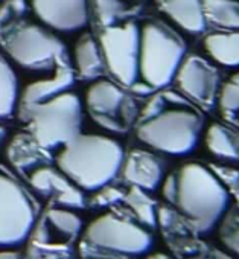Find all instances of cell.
<instances>
[{
  "mask_svg": "<svg viewBox=\"0 0 239 259\" xmlns=\"http://www.w3.org/2000/svg\"><path fill=\"white\" fill-rule=\"evenodd\" d=\"M206 147L218 159L239 160V139L230 128L212 123L206 130Z\"/></svg>",
  "mask_w": 239,
  "mask_h": 259,
  "instance_id": "19",
  "label": "cell"
},
{
  "mask_svg": "<svg viewBox=\"0 0 239 259\" xmlns=\"http://www.w3.org/2000/svg\"><path fill=\"white\" fill-rule=\"evenodd\" d=\"M37 206L25 186L0 168V247H16L31 235Z\"/></svg>",
  "mask_w": 239,
  "mask_h": 259,
  "instance_id": "7",
  "label": "cell"
},
{
  "mask_svg": "<svg viewBox=\"0 0 239 259\" xmlns=\"http://www.w3.org/2000/svg\"><path fill=\"white\" fill-rule=\"evenodd\" d=\"M204 49L215 63L239 69V29L209 34L204 38Z\"/></svg>",
  "mask_w": 239,
  "mask_h": 259,
  "instance_id": "17",
  "label": "cell"
},
{
  "mask_svg": "<svg viewBox=\"0 0 239 259\" xmlns=\"http://www.w3.org/2000/svg\"><path fill=\"white\" fill-rule=\"evenodd\" d=\"M5 49L13 61L31 70H44L66 63V45L47 28L34 23L13 31L7 37Z\"/></svg>",
  "mask_w": 239,
  "mask_h": 259,
  "instance_id": "8",
  "label": "cell"
},
{
  "mask_svg": "<svg viewBox=\"0 0 239 259\" xmlns=\"http://www.w3.org/2000/svg\"><path fill=\"white\" fill-rule=\"evenodd\" d=\"M73 58L78 73L85 79L99 78L105 66L99 41L90 34H84L78 38L73 49Z\"/></svg>",
  "mask_w": 239,
  "mask_h": 259,
  "instance_id": "18",
  "label": "cell"
},
{
  "mask_svg": "<svg viewBox=\"0 0 239 259\" xmlns=\"http://www.w3.org/2000/svg\"><path fill=\"white\" fill-rule=\"evenodd\" d=\"M204 128L203 116L190 107H174L150 114L137 128V139L169 156L192 153Z\"/></svg>",
  "mask_w": 239,
  "mask_h": 259,
  "instance_id": "4",
  "label": "cell"
},
{
  "mask_svg": "<svg viewBox=\"0 0 239 259\" xmlns=\"http://www.w3.org/2000/svg\"><path fill=\"white\" fill-rule=\"evenodd\" d=\"M186 57V43L171 26L150 20L140 26L139 78L151 89H162L175 79Z\"/></svg>",
  "mask_w": 239,
  "mask_h": 259,
  "instance_id": "5",
  "label": "cell"
},
{
  "mask_svg": "<svg viewBox=\"0 0 239 259\" xmlns=\"http://www.w3.org/2000/svg\"><path fill=\"white\" fill-rule=\"evenodd\" d=\"M125 159L121 142L104 135H76L57 154V168L79 189L99 191L122 169Z\"/></svg>",
  "mask_w": 239,
  "mask_h": 259,
  "instance_id": "2",
  "label": "cell"
},
{
  "mask_svg": "<svg viewBox=\"0 0 239 259\" xmlns=\"http://www.w3.org/2000/svg\"><path fill=\"white\" fill-rule=\"evenodd\" d=\"M125 102V92L110 79H96L85 92V105L90 110V114L114 116Z\"/></svg>",
  "mask_w": 239,
  "mask_h": 259,
  "instance_id": "14",
  "label": "cell"
},
{
  "mask_svg": "<svg viewBox=\"0 0 239 259\" xmlns=\"http://www.w3.org/2000/svg\"><path fill=\"white\" fill-rule=\"evenodd\" d=\"M73 81H75V76H73L72 69L67 66V63H60L52 78L38 79L25 87V90L20 95L19 104L20 107H26L31 104L46 101L49 98H54L63 92H67L72 87Z\"/></svg>",
  "mask_w": 239,
  "mask_h": 259,
  "instance_id": "15",
  "label": "cell"
},
{
  "mask_svg": "<svg viewBox=\"0 0 239 259\" xmlns=\"http://www.w3.org/2000/svg\"><path fill=\"white\" fill-rule=\"evenodd\" d=\"M121 254H117V253H110L108 254V251H102L101 254H90L88 257H85V259H124V257H119ZM128 256H125V259H127Z\"/></svg>",
  "mask_w": 239,
  "mask_h": 259,
  "instance_id": "28",
  "label": "cell"
},
{
  "mask_svg": "<svg viewBox=\"0 0 239 259\" xmlns=\"http://www.w3.org/2000/svg\"><path fill=\"white\" fill-rule=\"evenodd\" d=\"M88 5L93 7V11L104 28L116 25L127 13L124 0H88Z\"/></svg>",
  "mask_w": 239,
  "mask_h": 259,
  "instance_id": "23",
  "label": "cell"
},
{
  "mask_svg": "<svg viewBox=\"0 0 239 259\" xmlns=\"http://www.w3.org/2000/svg\"><path fill=\"white\" fill-rule=\"evenodd\" d=\"M219 223V239L222 245L228 253L239 257V213L225 217Z\"/></svg>",
  "mask_w": 239,
  "mask_h": 259,
  "instance_id": "25",
  "label": "cell"
},
{
  "mask_svg": "<svg viewBox=\"0 0 239 259\" xmlns=\"http://www.w3.org/2000/svg\"><path fill=\"white\" fill-rule=\"evenodd\" d=\"M163 197L174 204L198 233H209L224 218L230 194L204 165L189 162L162 183Z\"/></svg>",
  "mask_w": 239,
  "mask_h": 259,
  "instance_id": "1",
  "label": "cell"
},
{
  "mask_svg": "<svg viewBox=\"0 0 239 259\" xmlns=\"http://www.w3.org/2000/svg\"><path fill=\"white\" fill-rule=\"evenodd\" d=\"M20 114L29 122L31 136L40 148H61L81 133L82 102L73 92H63L46 101L20 107Z\"/></svg>",
  "mask_w": 239,
  "mask_h": 259,
  "instance_id": "3",
  "label": "cell"
},
{
  "mask_svg": "<svg viewBox=\"0 0 239 259\" xmlns=\"http://www.w3.org/2000/svg\"><path fill=\"white\" fill-rule=\"evenodd\" d=\"M99 46L113 78L121 85H134L139 79L140 28L134 22L107 26L99 35Z\"/></svg>",
  "mask_w": 239,
  "mask_h": 259,
  "instance_id": "9",
  "label": "cell"
},
{
  "mask_svg": "<svg viewBox=\"0 0 239 259\" xmlns=\"http://www.w3.org/2000/svg\"><path fill=\"white\" fill-rule=\"evenodd\" d=\"M91 117H93V120L99 125V126H102V128H105V130H108V132H113V133H121V132H124V125L119 122L114 116H108V114H91Z\"/></svg>",
  "mask_w": 239,
  "mask_h": 259,
  "instance_id": "27",
  "label": "cell"
},
{
  "mask_svg": "<svg viewBox=\"0 0 239 259\" xmlns=\"http://www.w3.org/2000/svg\"><path fill=\"white\" fill-rule=\"evenodd\" d=\"M31 186L43 197L54 198L61 207L81 209L85 206L82 189H79L58 168L41 166L29 176Z\"/></svg>",
  "mask_w": 239,
  "mask_h": 259,
  "instance_id": "12",
  "label": "cell"
},
{
  "mask_svg": "<svg viewBox=\"0 0 239 259\" xmlns=\"http://www.w3.org/2000/svg\"><path fill=\"white\" fill-rule=\"evenodd\" d=\"M145 259H171V256H168L166 253L157 251V253H151V254H148Z\"/></svg>",
  "mask_w": 239,
  "mask_h": 259,
  "instance_id": "30",
  "label": "cell"
},
{
  "mask_svg": "<svg viewBox=\"0 0 239 259\" xmlns=\"http://www.w3.org/2000/svg\"><path fill=\"white\" fill-rule=\"evenodd\" d=\"M206 19L224 29H239V0H203Z\"/></svg>",
  "mask_w": 239,
  "mask_h": 259,
  "instance_id": "21",
  "label": "cell"
},
{
  "mask_svg": "<svg viewBox=\"0 0 239 259\" xmlns=\"http://www.w3.org/2000/svg\"><path fill=\"white\" fill-rule=\"evenodd\" d=\"M47 223L60 235L73 238L82 230V220L69 207H54L47 212Z\"/></svg>",
  "mask_w": 239,
  "mask_h": 259,
  "instance_id": "22",
  "label": "cell"
},
{
  "mask_svg": "<svg viewBox=\"0 0 239 259\" xmlns=\"http://www.w3.org/2000/svg\"><path fill=\"white\" fill-rule=\"evenodd\" d=\"M43 25L60 32H75L88 22V0H31Z\"/></svg>",
  "mask_w": 239,
  "mask_h": 259,
  "instance_id": "11",
  "label": "cell"
},
{
  "mask_svg": "<svg viewBox=\"0 0 239 259\" xmlns=\"http://www.w3.org/2000/svg\"><path fill=\"white\" fill-rule=\"evenodd\" d=\"M175 81L184 95L201 105L212 104L219 90L218 70L198 55L184 57L177 70Z\"/></svg>",
  "mask_w": 239,
  "mask_h": 259,
  "instance_id": "10",
  "label": "cell"
},
{
  "mask_svg": "<svg viewBox=\"0 0 239 259\" xmlns=\"http://www.w3.org/2000/svg\"><path fill=\"white\" fill-rule=\"evenodd\" d=\"M163 13L183 31L200 34L206 29L207 19L203 0H163Z\"/></svg>",
  "mask_w": 239,
  "mask_h": 259,
  "instance_id": "16",
  "label": "cell"
},
{
  "mask_svg": "<svg viewBox=\"0 0 239 259\" xmlns=\"http://www.w3.org/2000/svg\"><path fill=\"white\" fill-rule=\"evenodd\" d=\"M84 241L99 250L124 256H140L151 250L153 233L139 223L114 213L96 217L84 229Z\"/></svg>",
  "mask_w": 239,
  "mask_h": 259,
  "instance_id": "6",
  "label": "cell"
},
{
  "mask_svg": "<svg viewBox=\"0 0 239 259\" xmlns=\"http://www.w3.org/2000/svg\"><path fill=\"white\" fill-rule=\"evenodd\" d=\"M218 104L224 113H239V72L231 75L218 90Z\"/></svg>",
  "mask_w": 239,
  "mask_h": 259,
  "instance_id": "24",
  "label": "cell"
},
{
  "mask_svg": "<svg viewBox=\"0 0 239 259\" xmlns=\"http://www.w3.org/2000/svg\"><path fill=\"white\" fill-rule=\"evenodd\" d=\"M212 259H237V257L228 251H224V250H213Z\"/></svg>",
  "mask_w": 239,
  "mask_h": 259,
  "instance_id": "29",
  "label": "cell"
},
{
  "mask_svg": "<svg viewBox=\"0 0 239 259\" xmlns=\"http://www.w3.org/2000/svg\"><path fill=\"white\" fill-rule=\"evenodd\" d=\"M134 192L131 194V204L134 207V210L139 213L140 220L147 224H154L156 223V215H154V210H153V206L144 198L142 195V189L139 188H134L133 189Z\"/></svg>",
  "mask_w": 239,
  "mask_h": 259,
  "instance_id": "26",
  "label": "cell"
},
{
  "mask_svg": "<svg viewBox=\"0 0 239 259\" xmlns=\"http://www.w3.org/2000/svg\"><path fill=\"white\" fill-rule=\"evenodd\" d=\"M20 101L19 79L8 63V60L0 55V119L10 117L17 108Z\"/></svg>",
  "mask_w": 239,
  "mask_h": 259,
  "instance_id": "20",
  "label": "cell"
},
{
  "mask_svg": "<svg viewBox=\"0 0 239 259\" xmlns=\"http://www.w3.org/2000/svg\"><path fill=\"white\" fill-rule=\"evenodd\" d=\"M122 174L128 183L142 191H156L165 180L163 160L144 150H136L124 159Z\"/></svg>",
  "mask_w": 239,
  "mask_h": 259,
  "instance_id": "13",
  "label": "cell"
}]
</instances>
